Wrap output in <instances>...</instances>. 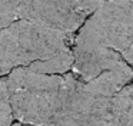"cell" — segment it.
Returning a JSON list of instances; mask_svg holds the SVG:
<instances>
[{"instance_id":"obj_1","label":"cell","mask_w":133,"mask_h":126,"mask_svg":"<svg viewBox=\"0 0 133 126\" xmlns=\"http://www.w3.org/2000/svg\"><path fill=\"white\" fill-rule=\"evenodd\" d=\"M75 33L26 19H16L0 30V74L72 50Z\"/></svg>"},{"instance_id":"obj_2","label":"cell","mask_w":133,"mask_h":126,"mask_svg":"<svg viewBox=\"0 0 133 126\" xmlns=\"http://www.w3.org/2000/svg\"><path fill=\"white\" fill-rule=\"evenodd\" d=\"M6 86L13 119L46 126L60 106L63 74H43L22 66L7 73Z\"/></svg>"},{"instance_id":"obj_3","label":"cell","mask_w":133,"mask_h":126,"mask_svg":"<svg viewBox=\"0 0 133 126\" xmlns=\"http://www.w3.org/2000/svg\"><path fill=\"white\" fill-rule=\"evenodd\" d=\"M73 45L110 47L120 53L123 60L130 66L133 60L132 7L103 0L77 29L73 37Z\"/></svg>"},{"instance_id":"obj_4","label":"cell","mask_w":133,"mask_h":126,"mask_svg":"<svg viewBox=\"0 0 133 126\" xmlns=\"http://www.w3.org/2000/svg\"><path fill=\"white\" fill-rule=\"evenodd\" d=\"M103 0H20L17 19L76 33Z\"/></svg>"},{"instance_id":"obj_5","label":"cell","mask_w":133,"mask_h":126,"mask_svg":"<svg viewBox=\"0 0 133 126\" xmlns=\"http://www.w3.org/2000/svg\"><path fill=\"white\" fill-rule=\"evenodd\" d=\"M72 73L82 82H89L107 70H119L127 67L120 53L104 46L73 45Z\"/></svg>"},{"instance_id":"obj_6","label":"cell","mask_w":133,"mask_h":126,"mask_svg":"<svg viewBox=\"0 0 133 126\" xmlns=\"http://www.w3.org/2000/svg\"><path fill=\"white\" fill-rule=\"evenodd\" d=\"M132 66H127L124 69H119V70H107L96 76L95 79L84 82L86 87L90 92L100 96L112 97L115 93H117L122 87L129 85L132 82Z\"/></svg>"},{"instance_id":"obj_7","label":"cell","mask_w":133,"mask_h":126,"mask_svg":"<svg viewBox=\"0 0 133 126\" xmlns=\"http://www.w3.org/2000/svg\"><path fill=\"white\" fill-rule=\"evenodd\" d=\"M72 63H73V52L67 50L64 53H60L57 56L52 57V59L35 62L32 65L26 66V67L43 74H64L67 72H70Z\"/></svg>"},{"instance_id":"obj_8","label":"cell","mask_w":133,"mask_h":126,"mask_svg":"<svg viewBox=\"0 0 133 126\" xmlns=\"http://www.w3.org/2000/svg\"><path fill=\"white\" fill-rule=\"evenodd\" d=\"M12 108L9 102L6 77H0V126H10L13 123Z\"/></svg>"},{"instance_id":"obj_9","label":"cell","mask_w":133,"mask_h":126,"mask_svg":"<svg viewBox=\"0 0 133 126\" xmlns=\"http://www.w3.org/2000/svg\"><path fill=\"white\" fill-rule=\"evenodd\" d=\"M104 2H110L119 6H124V7H132V4H133L132 0H104Z\"/></svg>"}]
</instances>
